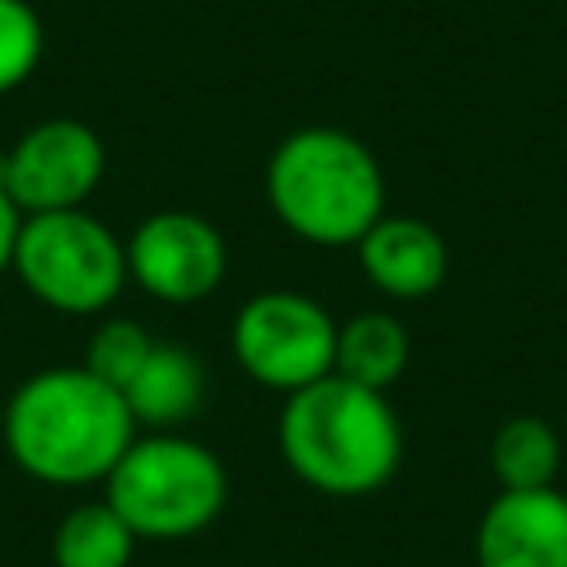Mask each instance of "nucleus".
Returning <instances> with one entry per match:
<instances>
[{
  "label": "nucleus",
  "mask_w": 567,
  "mask_h": 567,
  "mask_svg": "<svg viewBox=\"0 0 567 567\" xmlns=\"http://www.w3.org/2000/svg\"><path fill=\"white\" fill-rule=\"evenodd\" d=\"M18 226H22V213H18V204L4 195V186H0V275L13 266V244H18Z\"/></svg>",
  "instance_id": "f3484780"
},
{
  "label": "nucleus",
  "mask_w": 567,
  "mask_h": 567,
  "mask_svg": "<svg viewBox=\"0 0 567 567\" xmlns=\"http://www.w3.org/2000/svg\"><path fill=\"white\" fill-rule=\"evenodd\" d=\"M226 496L230 483L217 452L177 430H137L106 474V501L137 540L199 536L217 523Z\"/></svg>",
  "instance_id": "20e7f679"
},
{
  "label": "nucleus",
  "mask_w": 567,
  "mask_h": 567,
  "mask_svg": "<svg viewBox=\"0 0 567 567\" xmlns=\"http://www.w3.org/2000/svg\"><path fill=\"white\" fill-rule=\"evenodd\" d=\"M0 439L9 461L49 487L106 483L137 421L115 385L80 368H40L4 403Z\"/></svg>",
  "instance_id": "f257e3e1"
},
{
  "label": "nucleus",
  "mask_w": 567,
  "mask_h": 567,
  "mask_svg": "<svg viewBox=\"0 0 567 567\" xmlns=\"http://www.w3.org/2000/svg\"><path fill=\"white\" fill-rule=\"evenodd\" d=\"M133 549L137 536L106 496L66 509L53 527V567H128Z\"/></svg>",
  "instance_id": "4468645a"
},
{
  "label": "nucleus",
  "mask_w": 567,
  "mask_h": 567,
  "mask_svg": "<svg viewBox=\"0 0 567 567\" xmlns=\"http://www.w3.org/2000/svg\"><path fill=\"white\" fill-rule=\"evenodd\" d=\"M137 430H177L204 403V363L173 341H155L137 377L124 385Z\"/></svg>",
  "instance_id": "9b49d317"
},
{
  "label": "nucleus",
  "mask_w": 567,
  "mask_h": 567,
  "mask_svg": "<svg viewBox=\"0 0 567 567\" xmlns=\"http://www.w3.org/2000/svg\"><path fill=\"white\" fill-rule=\"evenodd\" d=\"M478 567H567V496L558 487L496 492L474 532Z\"/></svg>",
  "instance_id": "1a4fd4ad"
},
{
  "label": "nucleus",
  "mask_w": 567,
  "mask_h": 567,
  "mask_svg": "<svg viewBox=\"0 0 567 567\" xmlns=\"http://www.w3.org/2000/svg\"><path fill=\"white\" fill-rule=\"evenodd\" d=\"M230 354L257 385L288 399L332 372L337 319L306 292L266 288L239 306L230 323Z\"/></svg>",
  "instance_id": "423d86ee"
},
{
  "label": "nucleus",
  "mask_w": 567,
  "mask_h": 567,
  "mask_svg": "<svg viewBox=\"0 0 567 567\" xmlns=\"http://www.w3.org/2000/svg\"><path fill=\"white\" fill-rule=\"evenodd\" d=\"M106 173V146L84 120H44L0 155V186L18 213L84 208Z\"/></svg>",
  "instance_id": "0eeeda50"
},
{
  "label": "nucleus",
  "mask_w": 567,
  "mask_h": 567,
  "mask_svg": "<svg viewBox=\"0 0 567 567\" xmlns=\"http://www.w3.org/2000/svg\"><path fill=\"white\" fill-rule=\"evenodd\" d=\"M9 270L58 315H102L128 284L124 239L84 208L27 213Z\"/></svg>",
  "instance_id": "39448f33"
},
{
  "label": "nucleus",
  "mask_w": 567,
  "mask_h": 567,
  "mask_svg": "<svg viewBox=\"0 0 567 567\" xmlns=\"http://www.w3.org/2000/svg\"><path fill=\"white\" fill-rule=\"evenodd\" d=\"M155 337L133 323V319H102L89 337V350H84V368L93 377H102L106 385H115L124 394V385L137 377V368L146 363Z\"/></svg>",
  "instance_id": "2eb2a0df"
},
{
  "label": "nucleus",
  "mask_w": 567,
  "mask_h": 567,
  "mask_svg": "<svg viewBox=\"0 0 567 567\" xmlns=\"http://www.w3.org/2000/svg\"><path fill=\"white\" fill-rule=\"evenodd\" d=\"M408 354H412V341H408V328L385 315V310H363L346 323H337V359H332V372L354 381V385H368V390H390L403 368H408Z\"/></svg>",
  "instance_id": "f8f14e48"
},
{
  "label": "nucleus",
  "mask_w": 567,
  "mask_h": 567,
  "mask_svg": "<svg viewBox=\"0 0 567 567\" xmlns=\"http://www.w3.org/2000/svg\"><path fill=\"white\" fill-rule=\"evenodd\" d=\"M266 199L297 239L354 248L385 213V173L354 133L310 124L270 151Z\"/></svg>",
  "instance_id": "7ed1b4c3"
},
{
  "label": "nucleus",
  "mask_w": 567,
  "mask_h": 567,
  "mask_svg": "<svg viewBox=\"0 0 567 567\" xmlns=\"http://www.w3.org/2000/svg\"><path fill=\"white\" fill-rule=\"evenodd\" d=\"M487 461L501 492H536V487H554L563 470V443L545 416H509L492 434Z\"/></svg>",
  "instance_id": "ddd939ff"
},
{
  "label": "nucleus",
  "mask_w": 567,
  "mask_h": 567,
  "mask_svg": "<svg viewBox=\"0 0 567 567\" xmlns=\"http://www.w3.org/2000/svg\"><path fill=\"white\" fill-rule=\"evenodd\" d=\"M128 279L168 306L204 301L226 279V239L221 230L190 208L151 213L128 239Z\"/></svg>",
  "instance_id": "6e6552de"
},
{
  "label": "nucleus",
  "mask_w": 567,
  "mask_h": 567,
  "mask_svg": "<svg viewBox=\"0 0 567 567\" xmlns=\"http://www.w3.org/2000/svg\"><path fill=\"white\" fill-rule=\"evenodd\" d=\"M44 53L40 13L27 0H0V93L18 89Z\"/></svg>",
  "instance_id": "dca6fc26"
},
{
  "label": "nucleus",
  "mask_w": 567,
  "mask_h": 567,
  "mask_svg": "<svg viewBox=\"0 0 567 567\" xmlns=\"http://www.w3.org/2000/svg\"><path fill=\"white\" fill-rule=\"evenodd\" d=\"M368 284L390 301H421L447 279V244L443 235L408 213H381L372 230L354 244Z\"/></svg>",
  "instance_id": "9d476101"
},
{
  "label": "nucleus",
  "mask_w": 567,
  "mask_h": 567,
  "mask_svg": "<svg viewBox=\"0 0 567 567\" xmlns=\"http://www.w3.org/2000/svg\"><path fill=\"white\" fill-rule=\"evenodd\" d=\"M279 452L288 470L323 496H368L403 461V425L381 390L337 372L284 399Z\"/></svg>",
  "instance_id": "f03ea898"
}]
</instances>
